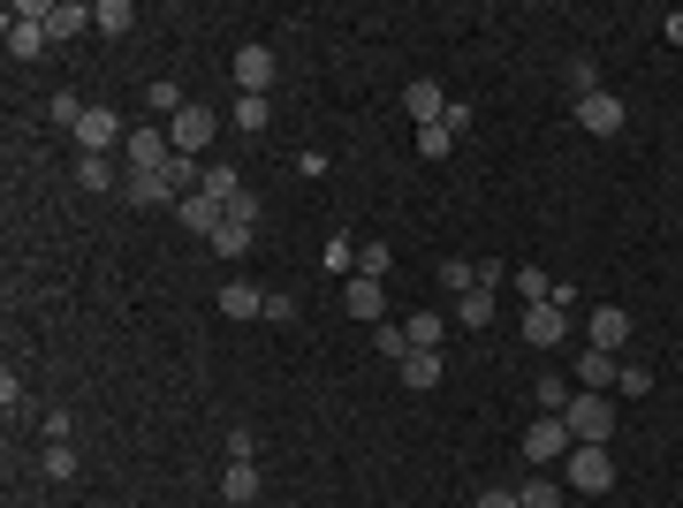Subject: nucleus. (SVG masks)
<instances>
[{
	"label": "nucleus",
	"instance_id": "28",
	"mask_svg": "<svg viewBox=\"0 0 683 508\" xmlns=\"http://www.w3.org/2000/svg\"><path fill=\"white\" fill-rule=\"evenodd\" d=\"M456 319H464V327H487V319H494V289H464V297H456Z\"/></svg>",
	"mask_w": 683,
	"mask_h": 508
},
{
	"label": "nucleus",
	"instance_id": "13",
	"mask_svg": "<svg viewBox=\"0 0 683 508\" xmlns=\"http://www.w3.org/2000/svg\"><path fill=\"white\" fill-rule=\"evenodd\" d=\"M46 46H53V38H46V23H31V15H15V8H8V53H15V61H38Z\"/></svg>",
	"mask_w": 683,
	"mask_h": 508
},
{
	"label": "nucleus",
	"instance_id": "12",
	"mask_svg": "<svg viewBox=\"0 0 683 508\" xmlns=\"http://www.w3.org/2000/svg\"><path fill=\"white\" fill-rule=\"evenodd\" d=\"M236 84H243L251 99H266V84H274V53H266V46H236Z\"/></svg>",
	"mask_w": 683,
	"mask_h": 508
},
{
	"label": "nucleus",
	"instance_id": "32",
	"mask_svg": "<svg viewBox=\"0 0 683 508\" xmlns=\"http://www.w3.org/2000/svg\"><path fill=\"white\" fill-rule=\"evenodd\" d=\"M441 289H456V297L479 289V266H471V258H441Z\"/></svg>",
	"mask_w": 683,
	"mask_h": 508
},
{
	"label": "nucleus",
	"instance_id": "3",
	"mask_svg": "<svg viewBox=\"0 0 683 508\" xmlns=\"http://www.w3.org/2000/svg\"><path fill=\"white\" fill-rule=\"evenodd\" d=\"M562 425H570L577 440H600V448H608V433H615V402H608V395H570Z\"/></svg>",
	"mask_w": 683,
	"mask_h": 508
},
{
	"label": "nucleus",
	"instance_id": "23",
	"mask_svg": "<svg viewBox=\"0 0 683 508\" xmlns=\"http://www.w3.org/2000/svg\"><path fill=\"white\" fill-rule=\"evenodd\" d=\"M130 23H137V15H130V0H99V8H92V31H107V38H122Z\"/></svg>",
	"mask_w": 683,
	"mask_h": 508
},
{
	"label": "nucleus",
	"instance_id": "19",
	"mask_svg": "<svg viewBox=\"0 0 683 508\" xmlns=\"http://www.w3.org/2000/svg\"><path fill=\"white\" fill-rule=\"evenodd\" d=\"M531 402H539V418H562V410H570V387H562V372H539V379H531Z\"/></svg>",
	"mask_w": 683,
	"mask_h": 508
},
{
	"label": "nucleus",
	"instance_id": "33",
	"mask_svg": "<svg viewBox=\"0 0 683 508\" xmlns=\"http://www.w3.org/2000/svg\"><path fill=\"white\" fill-rule=\"evenodd\" d=\"M38 471H46V479H76V448H69V440H53V448L38 456Z\"/></svg>",
	"mask_w": 683,
	"mask_h": 508
},
{
	"label": "nucleus",
	"instance_id": "40",
	"mask_svg": "<svg viewBox=\"0 0 683 508\" xmlns=\"http://www.w3.org/2000/svg\"><path fill=\"white\" fill-rule=\"evenodd\" d=\"M570 84H577V99H585V92H600V69L577 53V61H570Z\"/></svg>",
	"mask_w": 683,
	"mask_h": 508
},
{
	"label": "nucleus",
	"instance_id": "38",
	"mask_svg": "<svg viewBox=\"0 0 683 508\" xmlns=\"http://www.w3.org/2000/svg\"><path fill=\"white\" fill-rule=\"evenodd\" d=\"M320 266H327V274H357V243H349V235H335V243H327V258H320Z\"/></svg>",
	"mask_w": 683,
	"mask_h": 508
},
{
	"label": "nucleus",
	"instance_id": "8",
	"mask_svg": "<svg viewBox=\"0 0 683 508\" xmlns=\"http://www.w3.org/2000/svg\"><path fill=\"white\" fill-rule=\"evenodd\" d=\"M577 130H585V137H615V130H623V99H615V92H585V99H577Z\"/></svg>",
	"mask_w": 683,
	"mask_h": 508
},
{
	"label": "nucleus",
	"instance_id": "14",
	"mask_svg": "<svg viewBox=\"0 0 683 508\" xmlns=\"http://www.w3.org/2000/svg\"><path fill=\"white\" fill-rule=\"evenodd\" d=\"M342 312H349V319H380V312H387V281H364V274H349V297H342Z\"/></svg>",
	"mask_w": 683,
	"mask_h": 508
},
{
	"label": "nucleus",
	"instance_id": "6",
	"mask_svg": "<svg viewBox=\"0 0 683 508\" xmlns=\"http://www.w3.org/2000/svg\"><path fill=\"white\" fill-rule=\"evenodd\" d=\"M122 137H130V130H122V114H115V107H92V114L76 122V153H84V160H92V153L107 160V153H115Z\"/></svg>",
	"mask_w": 683,
	"mask_h": 508
},
{
	"label": "nucleus",
	"instance_id": "10",
	"mask_svg": "<svg viewBox=\"0 0 683 508\" xmlns=\"http://www.w3.org/2000/svg\"><path fill=\"white\" fill-rule=\"evenodd\" d=\"M403 107H410V122H418V130H433V122H448V92H441L433 76H418V84H403Z\"/></svg>",
	"mask_w": 683,
	"mask_h": 508
},
{
	"label": "nucleus",
	"instance_id": "25",
	"mask_svg": "<svg viewBox=\"0 0 683 508\" xmlns=\"http://www.w3.org/2000/svg\"><path fill=\"white\" fill-rule=\"evenodd\" d=\"M251 235H259V228H243V220H220V235H213V258H243V251H251Z\"/></svg>",
	"mask_w": 683,
	"mask_h": 508
},
{
	"label": "nucleus",
	"instance_id": "15",
	"mask_svg": "<svg viewBox=\"0 0 683 508\" xmlns=\"http://www.w3.org/2000/svg\"><path fill=\"white\" fill-rule=\"evenodd\" d=\"M615 372H623V364H615L608 349H577V387H585V395H608Z\"/></svg>",
	"mask_w": 683,
	"mask_h": 508
},
{
	"label": "nucleus",
	"instance_id": "1",
	"mask_svg": "<svg viewBox=\"0 0 683 508\" xmlns=\"http://www.w3.org/2000/svg\"><path fill=\"white\" fill-rule=\"evenodd\" d=\"M562 479H570L577 494H608V486H615V456H608L600 440H577L570 463H562Z\"/></svg>",
	"mask_w": 683,
	"mask_h": 508
},
{
	"label": "nucleus",
	"instance_id": "31",
	"mask_svg": "<svg viewBox=\"0 0 683 508\" xmlns=\"http://www.w3.org/2000/svg\"><path fill=\"white\" fill-rule=\"evenodd\" d=\"M516 501H524V508H562V486H554V479L539 471L531 486H516Z\"/></svg>",
	"mask_w": 683,
	"mask_h": 508
},
{
	"label": "nucleus",
	"instance_id": "16",
	"mask_svg": "<svg viewBox=\"0 0 683 508\" xmlns=\"http://www.w3.org/2000/svg\"><path fill=\"white\" fill-rule=\"evenodd\" d=\"M38 23H46V38H76V31H92V8L84 0H53Z\"/></svg>",
	"mask_w": 683,
	"mask_h": 508
},
{
	"label": "nucleus",
	"instance_id": "4",
	"mask_svg": "<svg viewBox=\"0 0 683 508\" xmlns=\"http://www.w3.org/2000/svg\"><path fill=\"white\" fill-rule=\"evenodd\" d=\"M213 137H220V114H213V107H197V99H190V107L168 122V145H175V153H190V160H197Z\"/></svg>",
	"mask_w": 683,
	"mask_h": 508
},
{
	"label": "nucleus",
	"instance_id": "2",
	"mask_svg": "<svg viewBox=\"0 0 683 508\" xmlns=\"http://www.w3.org/2000/svg\"><path fill=\"white\" fill-rule=\"evenodd\" d=\"M570 448H577V433H570L562 418H531V433H524V463H531V471L570 463Z\"/></svg>",
	"mask_w": 683,
	"mask_h": 508
},
{
	"label": "nucleus",
	"instance_id": "9",
	"mask_svg": "<svg viewBox=\"0 0 683 508\" xmlns=\"http://www.w3.org/2000/svg\"><path fill=\"white\" fill-rule=\"evenodd\" d=\"M524 341H531V349H562V341H570V312H554V304H524Z\"/></svg>",
	"mask_w": 683,
	"mask_h": 508
},
{
	"label": "nucleus",
	"instance_id": "22",
	"mask_svg": "<svg viewBox=\"0 0 683 508\" xmlns=\"http://www.w3.org/2000/svg\"><path fill=\"white\" fill-rule=\"evenodd\" d=\"M197 190H205V197H220V205H236V197H243V174L228 168V160H213V168H205V182H197Z\"/></svg>",
	"mask_w": 683,
	"mask_h": 508
},
{
	"label": "nucleus",
	"instance_id": "41",
	"mask_svg": "<svg viewBox=\"0 0 683 508\" xmlns=\"http://www.w3.org/2000/svg\"><path fill=\"white\" fill-rule=\"evenodd\" d=\"M266 319H274V327H297V297L274 289V297H266Z\"/></svg>",
	"mask_w": 683,
	"mask_h": 508
},
{
	"label": "nucleus",
	"instance_id": "29",
	"mask_svg": "<svg viewBox=\"0 0 683 508\" xmlns=\"http://www.w3.org/2000/svg\"><path fill=\"white\" fill-rule=\"evenodd\" d=\"M403 335H410V349H441V312H410Z\"/></svg>",
	"mask_w": 683,
	"mask_h": 508
},
{
	"label": "nucleus",
	"instance_id": "36",
	"mask_svg": "<svg viewBox=\"0 0 683 508\" xmlns=\"http://www.w3.org/2000/svg\"><path fill=\"white\" fill-rule=\"evenodd\" d=\"M615 387H623V402H638V395H654V372H646V364H623Z\"/></svg>",
	"mask_w": 683,
	"mask_h": 508
},
{
	"label": "nucleus",
	"instance_id": "37",
	"mask_svg": "<svg viewBox=\"0 0 683 508\" xmlns=\"http://www.w3.org/2000/svg\"><path fill=\"white\" fill-rule=\"evenodd\" d=\"M145 99H153V107H160V114H182V107H190V99H182V84H145Z\"/></svg>",
	"mask_w": 683,
	"mask_h": 508
},
{
	"label": "nucleus",
	"instance_id": "24",
	"mask_svg": "<svg viewBox=\"0 0 683 508\" xmlns=\"http://www.w3.org/2000/svg\"><path fill=\"white\" fill-rule=\"evenodd\" d=\"M266 122H274V107L243 92V99H236V130H243V137H266Z\"/></svg>",
	"mask_w": 683,
	"mask_h": 508
},
{
	"label": "nucleus",
	"instance_id": "7",
	"mask_svg": "<svg viewBox=\"0 0 683 508\" xmlns=\"http://www.w3.org/2000/svg\"><path fill=\"white\" fill-rule=\"evenodd\" d=\"M623 341H631V312H623V304H600V312L585 319V349H608V356H623Z\"/></svg>",
	"mask_w": 683,
	"mask_h": 508
},
{
	"label": "nucleus",
	"instance_id": "27",
	"mask_svg": "<svg viewBox=\"0 0 683 508\" xmlns=\"http://www.w3.org/2000/svg\"><path fill=\"white\" fill-rule=\"evenodd\" d=\"M516 297H524V304H547V297H554V274H547V266H516Z\"/></svg>",
	"mask_w": 683,
	"mask_h": 508
},
{
	"label": "nucleus",
	"instance_id": "44",
	"mask_svg": "<svg viewBox=\"0 0 683 508\" xmlns=\"http://www.w3.org/2000/svg\"><path fill=\"white\" fill-rule=\"evenodd\" d=\"M471 508H524V501H516L510 486H487V494H479V501H471Z\"/></svg>",
	"mask_w": 683,
	"mask_h": 508
},
{
	"label": "nucleus",
	"instance_id": "18",
	"mask_svg": "<svg viewBox=\"0 0 683 508\" xmlns=\"http://www.w3.org/2000/svg\"><path fill=\"white\" fill-rule=\"evenodd\" d=\"M403 387H441V349H410L403 356Z\"/></svg>",
	"mask_w": 683,
	"mask_h": 508
},
{
	"label": "nucleus",
	"instance_id": "43",
	"mask_svg": "<svg viewBox=\"0 0 683 508\" xmlns=\"http://www.w3.org/2000/svg\"><path fill=\"white\" fill-rule=\"evenodd\" d=\"M228 463H259V440H251V433H243V425H236V433H228Z\"/></svg>",
	"mask_w": 683,
	"mask_h": 508
},
{
	"label": "nucleus",
	"instance_id": "21",
	"mask_svg": "<svg viewBox=\"0 0 683 508\" xmlns=\"http://www.w3.org/2000/svg\"><path fill=\"white\" fill-rule=\"evenodd\" d=\"M130 205H182L168 174H130Z\"/></svg>",
	"mask_w": 683,
	"mask_h": 508
},
{
	"label": "nucleus",
	"instance_id": "26",
	"mask_svg": "<svg viewBox=\"0 0 683 508\" xmlns=\"http://www.w3.org/2000/svg\"><path fill=\"white\" fill-rule=\"evenodd\" d=\"M387 266H395V251H387L380 235H372V243H357V274H364V281H387Z\"/></svg>",
	"mask_w": 683,
	"mask_h": 508
},
{
	"label": "nucleus",
	"instance_id": "45",
	"mask_svg": "<svg viewBox=\"0 0 683 508\" xmlns=\"http://www.w3.org/2000/svg\"><path fill=\"white\" fill-rule=\"evenodd\" d=\"M661 38H669V46H683V8H669V15H661Z\"/></svg>",
	"mask_w": 683,
	"mask_h": 508
},
{
	"label": "nucleus",
	"instance_id": "39",
	"mask_svg": "<svg viewBox=\"0 0 683 508\" xmlns=\"http://www.w3.org/2000/svg\"><path fill=\"white\" fill-rule=\"evenodd\" d=\"M76 182H84V190H107V182H115V168L92 153V160H76Z\"/></svg>",
	"mask_w": 683,
	"mask_h": 508
},
{
	"label": "nucleus",
	"instance_id": "35",
	"mask_svg": "<svg viewBox=\"0 0 683 508\" xmlns=\"http://www.w3.org/2000/svg\"><path fill=\"white\" fill-rule=\"evenodd\" d=\"M46 114H53V122H61V130H76V122H84V114H92V107H76V92H53V99H46Z\"/></svg>",
	"mask_w": 683,
	"mask_h": 508
},
{
	"label": "nucleus",
	"instance_id": "11",
	"mask_svg": "<svg viewBox=\"0 0 683 508\" xmlns=\"http://www.w3.org/2000/svg\"><path fill=\"white\" fill-rule=\"evenodd\" d=\"M175 220H182L190 235H205V243H213V235H220V220H228V205H220V197H205V190H190V197L175 205Z\"/></svg>",
	"mask_w": 683,
	"mask_h": 508
},
{
	"label": "nucleus",
	"instance_id": "5",
	"mask_svg": "<svg viewBox=\"0 0 683 508\" xmlns=\"http://www.w3.org/2000/svg\"><path fill=\"white\" fill-rule=\"evenodd\" d=\"M122 153H130V174H160L175 160V145H168V130H153V122H137L130 137H122Z\"/></svg>",
	"mask_w": 683,
	"mask_h": 508
},
{
	"label": "nucleus",
	"instance_id": "42",
	"mask_svg": "<svg viewBox=\"0 0 683 508\" xmlns=\"http://www.w3.org/2000/svg\"><path fill=\"white\" fill-rule=\"evenodd\" d=\"M0 410L23 418V379H15V372H0Z\"/></svg>",
	"mask_w": 683,
	"mask_h": 508
},
{
	"label": "nucleus",
	"instance_id": "30",
	"mask_svg": "<svg viewBox=\"0 0 683 508\" xmlns=\"http://www.w3.org/2000/svg\"><path fill=\"white\" fill-rule=\"evenodd\" d=\"M448 153H456V130H448V122L418 130V160H448Z\"/></svg>",
	"mask_w": 683,
	"mask_h": 508
},
{
	"label": "nucleus",
	"instance_id": "17",
	"mask_svg": "<svg viewBox=\"0 0 683 508\" xmlns=\"http://www.w3.org/2000/svg\"><path fill=\"white\" fill-rule=\"evenodd\" d=\"M220 319H266V289L228 281V289H220Z\"/></svg>",
	"mask_w": 683,
	"mask_h": 508
},
{
	"label": "nucleus",
	"instance_id": "20",
	"mask_svg": "<svg viewBox=\"0 0 683 508\" xmlns=\"http://www.w3.org/2000/svg\"><path fill=\"white\" fill-rule=\"evenodd\" d=\"M220 494H228L236 508H251V501H259V463H228V479H220Z\"/></svg>",
	"mask_w": 683,
	"mask_h": 508
},
{
	"label": "nucleus",
	"instance_id": "34",
	"mask_svg": "<svg viewBox=\"0 0 683 508\" xmlns=\"http://www.w3.org/2000/svg\"><path fill=\"white\" fill-rule=\"evenodd\" d=\"M372 341H380V356H387V364H403V356H410V335H403V327H387V319L372 327Z\"/></svg>",
	"mask_w": 683,
	"mask_h": 508
}]
</instances>
